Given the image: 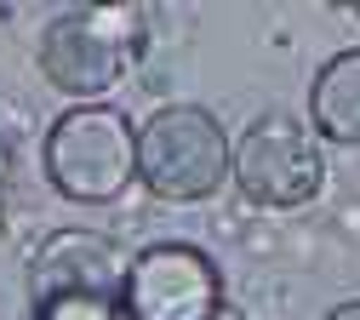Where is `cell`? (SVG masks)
I'll return each instance as SVG.
<instances>
[{"mask_svg":"<svg viewBox=\"0 0 360 320\" xmlns=\"http://www.w3.org/2000/svg\"><path fill=\"white\" fill-rule=\"evenodd\" d=\"M143 52V12L138 6H69L40 29V69L58 91L92 103Z\"/></svg>","mask_w":360,"mask_h":320,"instance_id":"obj_1","label":"cell"},{"mask_svg":"<svg viewBox=\"0 0 360 320\" xmlns=\"http://www.w3.org/2000/svg\"><path fill=\"white\" fill-rule=\"evenodd\" d=\"M46 177L63 200H115L138 177V126L109 103H75L46 132Z\"/></svg>","mask_w":360,"mask_h":320,"instance_id":"obj_2","label":"cell"},{"mask_svg":"<svg viewBox=\"0 0 360 320\" xmlns=\"http://www.w3.org/2000/svg\"><path fill=\"white\" fill-rule=\"evenodd\" d=\"M235 172V143L200 103H166L138 132V177L160 200H206Z\"/></svg>","mask_w":360,"mask_h":320,"instance_id":"obj_3","label":"cell"},{"mask_svg":"<svg viewBox=\"0 0 360 320\" xmlns=\"http://www.w3.org/2000/svg\"><path fill=\"white\" fill-rule=\"evenodd\" d=\"M240 195L252 206H275V212H292V206H309L326 183V155L314 143V132L292 115H257L240 143H235V172Z\"/></svg>","mask_w":360,"mask_h":320,"instance_id":"obj_4","label":"cell"},{"mask_svg":"<svg viewBox=\"0 0 360 320\" xmlns=\"http://www.w3.org/2000/svg\"><path fill=\"white\" fill-rule=\"evenodd\" d=\"M126 320H212L223 309V274L200 246L160 241L126 269Z\"/></svg>","mask_w":360,"mask_h":320,"instance_id":"obj_5","label":"cell"},{"mask_svg":"<svg viewBox=\"0 0 360 320\" xmlns=\"http://www.w3.org/2000/svg\"><path fill=\"white\" fill-rule=\"evenodd\" d=\"M126 257L115 241L92 235V229H58L40 241L34 263H29V297L58 303V297H120L126 292Z\"/></svg>","mask_w":360,"mask_h":320,"instance_id":"obj_6","label":"cell"},{"mask_svg":"<svg viewBox=\"0 0 360 320\" xmlns=\"http://www.w3.org/2000/svg\"><path fill=\"white\" fill-rule=\"evenodd\" d=\"M309 120L332 143H360V46L326 58L309 86Z\"/></svg>","mask_w":360,"mask_h":320,"instance_id":"obj_7","label":"cell"},{"mask_svg":"<svg viewBox=\"0 0 360 320\" xmlns=\"http://www.w3.org/2000/svg\"><path fill=\"white\" fill-rule=\"evenodd\" d=\"M34 320H126L120 297H58V303H40Z\"/></svg>","mask_w":360,"mask_h":320,"instance_id":"obj_8","label":"cell"},{"mask_svg":"<svg viewBox=\"0 0 360 320\" xmlns=\"http://www.w3.org/2000/svg\"><path fill=\"white\" fill-rule=\"evenodd\" d=\"M321 320H360V297H349V303H338V309H326Z\"/></svg>","mask_w":360,"mask_h":320,"instance_id":"obj_9","label":"cell"},{"mask_svg":"<svg viewBox=\"0 0 360 320\" xmlns=\"http://www.w3.org/2000/svg\"><path fill=\"white\" fill-rule=\"evenodd\" d=\"M212 320H252V314H240V309H235V303H223V309H217V314H212Z\"/></svg>","mask_w":360,"mask_h":320,"instance_id":"obj_10","label":"cell"}]
</instances>
